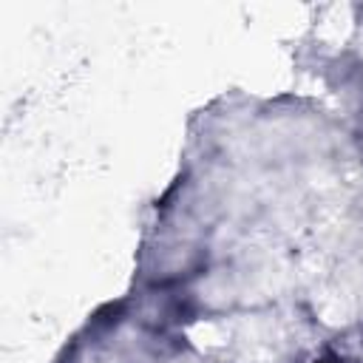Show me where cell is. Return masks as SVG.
<instances>
[{
    "label": "cell",
    "mask_w": 363,
    "mask_h": 363,
    "mask_svg": "<svg viewBox=\"0 0 363 363\" xmlns=\"http://www.w3.org/2000/svg\"><path fill=\"white\" fill-rule=\"evenodd\" d=\"M315 363H349V360H343V357H337V354H323V357H318Z\"/></svg>",
    "instance_id": "obj_1"
}]
</instances>
